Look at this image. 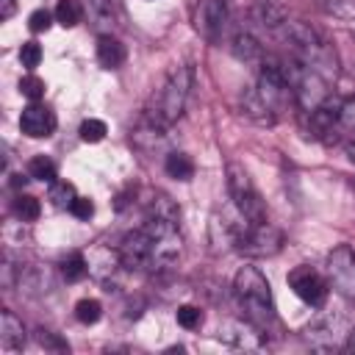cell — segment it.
<instances>
[{
    "instance_id": "cell-1",
    "label": "cell",
    "mask_w": 355,
    "mask_h": 355,
    "mask_svg": "<svg viewBox=\"0 0 355 355\" xmlns=\"http://www.w3.org/2000/svg\"><path fill=\"white\" fill-rule=\"evenodd\" d=\"M280 39L288 44V53L302 61L305 67H311L313 72L324 75L327 80L338 75V55L333 50V44L308 22L302 19H286L280 25Z\"/></svg>"
},
{
    "instance_id": "cell-2",
    "label": "cell",
    "mask_w": 355,
    "mask_h": 355,
    "mask_svg": "<svg viewBox=\"0 0 355 355\" xmlns=\"http://www.w3.org/2000/svg\"><path fill=\"white\" fill-rule=\"evenodd\" d=\"M233 294L239 300V308L255 330H266L275 322V300L269 280L255 266H241L233 277Z\"/></svg>"
},
{
    "instance_id": "cell-3",
    "label": "cell",
    "mask_w": 355,
    "mask_h": 355,
    "mask_svg": "<svg viewBox=\"0 0 355 355\" xmlns=\"http://www.w3.org/2000/svg\"><path fill=\"white\" fill-rule=\"evenodd\" d=\"M191 86H194V69L191 67H175L158 94V105H155V116L164 122V125H172L183 116L186 111V103H189V94H191Z\"/></svg>"
},
{
    "instance_id": "cell-4",
    "label": "cell",
    "mask_w": 355,
    "mask_h": 355,
    "mask_svg": "<svg viewBox=\"0 0 355 355\" xmlns=\"http://www.w3.org/2000/svg\"><path fill=\"white\" fill-rule=\"evenodd\" d=\"M225 178H227V194L233 200L236 214L244 216L247 222H266V208H263V200H261L250 172L241 164H227Z\"/></svg>"
},
{
    "instance_id": "cell-5",
    "label": "cell",
    "mask_w": 355,
    "mask_h": 355,
    "mask_svg": "<svg viewBox=\"0 0 355 355\" xmlns=\"http://www.w3.org/2000/svg\"><path fill=\"white\" fill-rule=\"evenodd\" d=\"M283 247V233L269 225V222H250L241 227L233 250L247 255V258H269L275 252H280Z\"/></svg>"
},
{
    "instance_id": "cell-6",
    "label": "cell",
    "mask_w": 355,
    "mask_h": 355,
    "mask_svg": "<svg viewBox=\"0 0 355 355\" xmlns=\"http://www.w3.org/2000/svg\"><path fill=\"white\" fill-rule=\"evenodd\" d=\"M327 283L344 300L355 302V250L349 244H338L327 255Z\"/></svg>"
},
{
    "instance_id": "cell-7",
    "label": "cell",
    "mask_w": 355,
    "mask_h": 355,
    "mask_svg": "<svg viewBox=\"0 0 355 355\" xmlns=\"http://www.w3.org/2000/svg\"><path fill=\"white\" fill-rule=\"evenodd\" d=\"M119 261L130 272H155V247L144 227L128 233L119 244Z\"/></svg>"
},
{
    "instance_id": "cell-8",
    "label": "cell",
    "mask_w": 355,
    "mask_h": 355,
    "mask_svg": "<svg viewBox=\"0 0 355 355\" xmlns=\"http://www.w3.org/2000/svg\"><path fill=\"white\" fill-rule=\"evenodd\" d=\"M288 286H291V291H294L302 302H308V305H313V308L324 305V300H327V294H330V283H327L316 269H311V266H297V269H291V272H288Z\"/></svg>"
},
{
    "instance_id": "cell-9",
    "label": "cell",
    "mask_w": 355,
    "mask_h": 355,
    "mask_svg": "<svg viewBox=\"0 0 355 355\" xmlns=\"http://www.w3.org/2000/svg\"><path fill=\"white\" fill-rule=\"evenodd\" d=\"M225 25H227V3L225 0H200L197 3L194 28L205 42L216 44L225 33Z\"/></svg>"
},
{
    "instance_id": "cell-10",
    "label": "cell",
    "mask_w": 355,
    "mask_h": 355,
    "mask_svg": "<svg viewBox=\"0 0 355 355\" xmlns=\"http://www.w3.org/2000/svg\"><path fill=\"white\" fill-rule=\"evenodd\" d=\"M19 128L31 139H47L55 130V114L47 105H42V103H31L28 108H22Z\"/></svg>"
},
{
    "instance_id": "cell-11",
    "label": "cell",
    "mask_w": 355,
    "mask_h": 355,
    "mask_svg": "<svg viewBox=\"0 0 355 355\" xmlns=\"http://www.w3.org/2000/svg\"><path fill=\"white\" fill-rule=\"evenodd\" d=\"M22 347H25V324L14 311L3 308L0 311V349L3 352H17Z\"/></svg>"
},
{
    "instance_id": "cell-12",
    "label": "cell",
    "mask_w": 355,
    "mask_h": 355,
    "mask_svg": "<svg viewBox=\"0 0 355 355\" xmlns=\"http://www.w3.org/2000/svg\"><path fill=\"white\" fill-rule=\"evenodd\" d=\"M80 8H83V17L89 19V25L97 31V36L114 31L116 17H114L111 0H80Z\"/></svg>"
},
{
    "instance_id": "cell-13",
    "label": "cell",
    "mask_w": 355,
    "mask_h": 355,
    "mask_svg": "<svg viewBox=\"0 0 355 355\" xmlns=\"http://www.w3.org/2000/svg\"><path fill=\"white\" fill-rule=\"evenodd\" d=\"M125 61V44L114 33H100L97 36V64L105 69H116Z\"/></svg>"
},
{
    "instance_id": "cell-14",
    "label": "cell",
    "mask_w": 355,
    "mask_h": 355,
    "mask_svg": "<svg viewBox=\"0 0 355 355\" xmlns=\"http://www.w3.org/2000/svg\"><path fill=\"white\" fill-rule=\"evenodd\" d=\"M230 50H233V55H236L239 61H244V64H261V58H263V47L258 44V39H255L250 31H239V33L233 36Z\"/></svg>"
},
{
    "instance_id": "cell-15",
    "label": "cell",
    "mask_w": 355,
    "mask_h": 355,
    "mask_svg": "<svg viewBox=\"0 0 355 355\" xmlns=\"http://www.w3.org/2000/svg\"><path fill=\"white\" fill-rule=\"evenodd\" d=\"M17 283H19V288H25L28 294H44V291L53 288L50 272L42 269V266H22L19 275H17Z\"/></svg>"
},
{
    "instance_id": "cell-16",
    "label": "cell",
    "mask_w": 355,
    "mask_h": 355,
    "mask_svg": "<svg viewBox=\"0 0 355 355\" xmlns=\"http://www.w3.org/2000/svg\"><path fill=\"white\" fill-rule=\"evenodd\" d=\"M86 261H89V272H92L94 277H108V275H114L116 266H122L119 250L111 252V250H105V247H97Z\"/></svg>"
},
{
    "instance_id": "cell-17",
    "label": "cell",
    "mask_w": 355,
    "mask_h": 355,
    "mask_svg": "<svg viewBox=\"0 0 355 355\" xmlns=\"http://www.w3.org/2000/svg\"><path fill=\"white\" fill-rule=\"evenodd\" d=\"M164 172L175 180H191L194 178V161L186 153H169L164 161Z\"/></svg>"
},
{
    "instance_id": "cell-18",
    "label": "cell",
    "mask_w": 355,
    "mask_h": 355,
    "mask_svg": "<svg viewBox=\"0 0 355 355\" xmlns=\"http://www.w3.org/2000/svg\"><path fill=\"white\" fill-rule=\"evenodd\" d=\"M252 17H255V22H261L263 28H280V25L286 22V11H283V6H275L272 0L258 3V6L252 8Z\"/></svg>"
},
{
    "instance_id": "cell-19",
    "label": "cell",
    "mask_w": 355,
    "mask_h": 355,
    "mask_svg": "<svg viewBox=\"0 0 355 355\" xmlns=\"http://www.w3.org/2000/svg\"><path fill=\"white\" fill-rule=\"evenodd\" d=\"M11 211H14V216H17L19 222H36L39 214H42V205H39L36 197L19 191V194L11 200Z\"/></svg>"
},
{
    "instance_id": "cell-20",
    "label": "cell",
    "mask_w": 355,
    "mask_h": 355,
    "mask_svg": "<svg viewBox=\"0 0 355 355\" xmlns=\"http://www.w3.org/2000/svg\"><path fill=\"white\" fill-rule=\"evenodd\" d=\"M55 22L61 28H75L80 19H83V8H80V0H58L55 6Z\"/></svg>"
},
{
    "instance_id": "cell-21",
    "label": "cell",
    "mask_w": 355,
    "mask_h": 355,
    "mask_svg": "<svg viewBox=\"0 0 355 355\" xmlns=\"http://www.w3.org/2000/svg\"><path fill=\"white\" fill-rule=\"evenodd\" d=\"M28 178L42 180V183H53L55 180V164L47 155H33L28 164Z\"/></svg>"
},
{
    "instance_id": "cell-22",
    "label": "cell",
    "mask_w": 355,
    "mask_h": 355,
    "mask_svg": "<svg viewBox=\"0 0 355 355\" xmlns=\"http://www.w3.org/2000/svg\"><path fill=\"white\" fill-rule=\"evenodd\" d=\"M75 186L72 183H67V180H53L50 183V202L55 205V208H72V202H75Z\"/></svg>"
},
{
    "instance_id": "cell-23",
    "label": "cell",
    "mask_w": 355,
    "mask_h": 355,
    "mask_svg": "<svg viewBox=\"0 0 355 355\" xmlns=\"http://www.w3.org/2000/svg\"><path fill=\"white\" fill-rule=\"evenodd\" d=\"M61 275H64L69 283L83 280V277L89 275V261H86V255H83V252H72V255L61 263Z\"/></svg>"
},
{
    "instance_id": "cell-24",
    "label": "cell",
    "mask_w": 355,
    "mask_h": 355,
    "mask_svg": "<svg viewBox=\"0 0 355 355\" xmlns=\"http://www.w3.org/2000/svg\"><path fill=\"white\" fill-rule=\"evenodd\" d=\"M336 128L344 130L349 139H355V97H347L338 103V116H336Z\"/></svg>"
},
{
    "instance_id": "cell-25",
    "label": "cell",
    "mask_w": 355,
    "mask_h": 355,
    "mask_svg": "<svg viewBox=\"0 0 355 355\" xmlns=\"http://www.w3.org/2000/svg\"><path fill=\"white\" fill-rule=\"evenodd\" d=\"M100 316H103L100 300H80V302L75 305V319H78L80 324H94V322H100Z\"/></svg>"
},
{
    "instance_id": "cell-26",
    "label": "cell",
    "mask_w": 355,
    "mask_h": 355,
    "mask_svg": "<svg viewBox=\"0 0 355 355\" xmlns=\"http://www.w3.org/2000/svg\"><path fill=\"white\" fill-rule=\"evenodd\" d=\"M78 133H80V139H83L86 144H97V141H103V139H105L108 128H105V122H103V119H83V122H80V128H78Z\"/></svg>"
},
{
    "instance_id": "cell-27",
    "label": "cell",
    "mask_w": 355,
    "mask_h": 355,
    "mask_svg": "<svg viewBox=\"0 0 355 355\" xmlns=\"http://www.w3.org/2000/svg\"><path fill=\"white\" fill-rule=\"evenodd\" d=\"M175 319H178V324L183 330H197L202 324V311L194 308V305H180L178 313H175Z\"/></svg>"
},
{
    "instance_id": "cell-28",
    "label": "cell",
    "mask_w": 355,
    "mask_h": 355,
    "mask_svg": "<svg viewBox=\"0 0 355 355\" xmlns=\"http://www.w3.org/2000/svg\"><path fill=\"white\" fill-rule=\"evenodd\" d=\"M19 92H22V97H28L31 103H39V100L44 97V80L36 78V75H25V78L19 80Z\"/></svg>"
},
{
    "instance_id": "cell-29",
    "label": "cell",
    "mask_w": 355,
    "mask_h": 355,
    "mask_svg": "<svg viewBox=\"0 0 355 355\" xmlns=\"http://www.w3.org/2000/svg\"><path fill=\"white\" fill-rule=\"evenodd\" d=\"M19 61H22V67H25L28 72H33V69L39 67V61H42V47H39V42H25V44L19 47Z\"/></svg>"
},
{
    "instance_id": "cell-30",
    "label": "cell",
    "mask_w": 355,
    "mask_h": 355,
    "mask_svg": "<svg viewBox=\"0 0 355 355\" xmlns=\"http://www.w3.org/2000/svg\"><path fill=\"white\" fill-rule=\"evenodd\" d=\"M324 11L336 14V17H355V0H319Z\"/></svg>"
},
{
    "instance_id": "cell-31",
    "label": "cell",
    "mask_w": 355,
    "mask_h": 355,
    "mask_svg": "<svg viewBox=\"0 0 355 355\" xmlns=\"http://www.w3.org/2000/svg\"><path fill=\"white\" fill-rule=\"evenodd\" d=\"M55 19V14H50L47 8H36L31 17H28V28L33 31V33H42V31H47L50 28V22Z\"/></svg>"
},
{
    "instance_id": "cell-32",
    "label": "cell",
    "mask_w": 355,
    "mask_h": 355,
    "mask_svg": "<svg viewBox=\"0 0 355 355\" xmlns=\"http://www.w3.org/2000/svg\"><path fill=\"white\" fill-rule=\"evenodd\" d=\"M36 344L39 347H44V349H67V341H61V338H55L50 330H36Z\"/></svg>"
},
{
    "instance_id": "cell-33",
    "label": "cell",
    "mask_w": 355,
    "mask_h": 355,
    "mask_svg": "<svg viewBox=\"0 0 355 355\" xmlns=\"http://www.w3.org/2000/svg\"><path fill=\"white\" fill-rule=\"evenodd\" d=\"M69 214H72V216H78V219H89V216L94 214V202H92L89 197H75V202H72Z\"/></svg>"
},
{
    "instance_id": "cell-34",
    "label": "cell",
    "mask_w": 355,
    "mask_h": 355,
    "mask_svg": "<svg viewBox=\"0 0 355 355\" xmlns=\"http://www.w3.org/2000/svg\"><path fill=\"white\" fill-rule=\"evenodd\" d=\"M17 11V0H0V19H11Z\"/></svg>"
},
{
    "instance_id": "cell-35",
    "label": "cell",
    "mask_w": 355,
    "mask_h": 355,
    "mask_svg": "<svg viewBox=\"0 0 355 355\" xmlns=\"http://www.w3.org/2000/svg\"><path fill=\"white\" fill-rule=\"evenodd\" d=\"M347 158L355 164V139H349V141H347Z\"/></svg>"
},
{
    "instance_id": "cell-36",
    "label": "cell",
    "mask_w": 355,
    "mask_h": 355,
    "mask_svg": "<svg viewBox=\"0 0 355 355\" xmlns=\"http://www.w3.org/2000/svg\"><path fill=\"white\" fill-rule=\"evenodd\" d=\"M347 349L349 352H355V327L349 330V336H347Z\"/></svg>"
},
{
    "instance_id": "cell-37",
    "label": "cell",
    "mask_w": 355,
    "mask_h": 355,
    "mask_svg": "<svg viewBox=\"0 0 355 355\" xmlns=\"http://www.w3.org/2000/svg\"><path fill=\"white\" fill-rule=\"evenodd\" d=\"M11 186H14V189H22V186H25V178H22V175H14Z\"/></svg>"
},
{
    "instance_id": "cell-38",
    "label": "cell",
    "mask_w": 355,
    "mask_h": 355,
    "mask_svg": "<svg viewBox=\"0 0 355 355\" xmlns=\"http://www.w3.org/2000/svg\"><path fill=\"white\" fill-rule=\"evenodd\" d=\"M352 72H355V69H352Z\"/></svg>"
}]
</instances>
